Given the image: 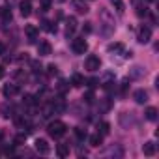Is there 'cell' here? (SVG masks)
<instances>
[{"mask_svg": "<svg viewBox=\"0 0 159 159\" xmlns=\"http://www.w3.org/2000/svg\"><path fill=\"white\" fill-rule=\"evenodd\" d=\"M30 67H32V71H34V73H41V69H43V67H41V64H39L38 60H32V62H30Z\"/></svg>", "mask_w": 159, "mask_h": 159, "instance_id": "d4e9b609", "label": "cell"}, {"mask_svg": "<svg viewBox=\"0 0 159 159\" xmlns=\"http://www.w3.org/2000/svg\"><path fill=\"white\" fill-rule=\"evenodd\" d=\"M98 129H99V131H98V133H99V135H103V137H105V135H109V133H111V125H109V124H107V122H101V124H99V125H98Z\"/></svg>", "mask_w": 159, "mask_h": 159, "instance_id": "ac0fdd59", "label": "cell"}, {"mask_svg": "<svg viewBox=\"0 0 159 159\" xmlns=\"http://www.w3.org/2000/svg\"><path fill=\"white\" fill-rule=\"evenodd\" d=\"M34 144H36V150H38L41 155H47V153L51 152V146H49V142H47L45 139H38Z\"/></svg>", "mask_w": 159, "mask_h": 159, "instance_id": "8992f818", "label": "cell"}, {"mask_svg": "<svg viewBox=\"0 0 159 159\" xmlns=\"http://www.w3.org/2000/svg\"><path fill=\"white\" fill-rule=\"evenodd\" d=\"M2 77H4V67L0 66V79H2Z\"/></svg>", "mask_w": 159, "mask_h": 159, "instance_id": "d590c367", "label": "cell"}, {"mask_svg": "<svg viewBox=\"0 0 159 159\" xmlns=\"http://www.w3.org/2000/svg\"><path fill=\"white\" fill-rule=\"evenodd\" d=\"M84 32H86V34H90V32H92V26H90V23H86V26H84Z\"/></svg>", "mask_w": 159, "mask_h": 159, "instance_id": "836d02e7", "label": "cell"}, {"mask_svg": "<svg viewBox=\"0 0 159 159\" xmlns=\"http://www.w3.org/2000/svg\"><path fill=\"white\" fill-rule=\"evenodd\" d=\"M75 30H77V19L75 17H67V21H66V34L69 36Z\"/></svg>", "mask_w": 159, "mask_h": 159, "instance_id": "4fadbf2b", "label": "cell"}, {"mask_svg": "<svg viewBox=\"0 0 159 159\" xmlns=\"http://www.w3.org/2000/svg\"><path fill=\"white\" fill-rule=\"evenodd\" d=\"M17 92H19V86H17V84H6V86L2 88V94H4L6 98H13Z\"/></svg>", "mask_w": 159, "mask_h": 159, "instance_id": "8fae6325", "label": "cell"}, {"mask_svg": "<svg viewBox=\"0 0 159 159\" xmlns=\"http://www.w3.org/2000/svg\"><path fill=\"white\" fill-rule=\"evenodd\" d=\"M84 101H86V103H94V92H88V94L84 96Z\"/></svg>", "mask_w": 159, "mask_h": 159, "instance_id": "f546056e", "label": "cell"}, {"mask_svg": "<svg viewBox=\"0 0 159 159\" xmlns=\"http://www.w3.org/2000/svg\"><path fill=\"white\" fill-rule=\"evenodd\" d=\"M41 28H45L47 32H56V25H52L49 21H41Z\"/></svg>", "mask_w": 159, "mask_h": 159, "instance_id": "603a6c76", "label": "cell"}, {"mask_svg": "<svg viewBox=\"0 0 159 159\" xmlns=\"http://www.w3.org/2000/svg\"><path fill=\"white\" fill-rule=\"evenodd\" d=\"M71 51H73L75 54H84V52L88 51V43L84 41V38L73 39V41H71Z\"/></svg>", "mask_w": 159, "mask_h": 159, "instance_id": "7a4b0ae2", "label": "cell"}, {"mask_svg": "<svg viewBox=\"0 0 159 159\" xmlns=\"http://www.w3.org/2000/svg\"><path fill=\"white\" fill-rule=\"evenodd\" d=\"M84 67H86L88 71H98V69L101 67V60H99L96 54H90V56H86V60H84Z\"/></svg>", "mask_w": 159, "mask_h": 159, "instance_id": "3957f363", "label": "cell"}, {"mask_svg": "<svg viewBox=\"0 0 159 159\" xmlns=\"http://www.w3.org/2000/svg\"><path fill=\"white\" fill-rule=\"evenodd\" d=\"M2 17H4V21H6V23H8V21H11V11L4 8V10H2Z\"/></svg>", "mask_w": 159, "mask_h": 159, "instance_id": "f1b7e54d", "label": "cell"}, {"mask_svg": "<svg viewBox=\"0 0 159 159\" xmlns=\"http://www.w3.org/2000/svg\"><path fill=\"white\" fill-rule=\"evenodd\" d=\"M137 15H139V17H148V15H150V11H148V8L139 6V8H137Z\"/></svg>", "mask_w": 159, "mask_h": 159, "instance_id": "4316f807", "label": "cell"}, {"mask_svg": "<svg viewBox=\"0 0 159 159\" xmlns=\"http://www.w3.org/2000/svg\"><path fill=\"white\" fill-rule=\"evenodd\" d=\"M47 75H49V77H54V75H58V67H56L54 64H49V66H47Z\"/></svg>", "mask_w": 159, "mask_h": 159, "instance_id": "484cf974", "label": "cell"}, {"mask_svg": "<svg viewBox=\"0 0 159 159\" xmlns=\"http://www.w3.org/2000/svg\"><path fill=\"white\" fill-rule=\"evenodd\" d=\"M56 155H58V157L69 155V146H67V144H58V146H56Z\"/></svg>", "mask_w": 159, "mask_h": 159, "instance_id": "2e32d148", "label": "cell"}, {"mask_svg": "<svg viewBox=\"0 0 159 159\" xmlns=\"http://www.w3.org/2000/svg\"><path fill=\"white\" fill-rule=\"evenodd\" d=\"M107 51H109V52H124V45H122V43H111V45L107 47Z\"/></svg>", "mask_w": 159, "mask_h": 159, "instance_id": "d6986e66", "label": "cell"}, {"mask_svg": "<svg viewBox=\"0 0 159 159\" xmlns=\"http://www.w3.org/2000/svg\"><path fill=\"white\" fill-rule=\"evenodd\" d=\"M71 4H73V8L77 10V13H83V15H84V13L90 11V8H88V4L84 2V0H73Z\"/></svg>", "mask_w": 159, "mask_h": 159, "instance_id": "52a82bcc", "label": "cell"}, {"mask_svg": "<svg viewBox=\"0 0 159 159\" xmlns=\"http://www.w3.org/2000/svg\"><path fill=\"white\" fill-rule=\"evenodd\" d=\"M142 153H144V155H148V157H152V155L155 153V144H153L152 140L144 142V146H142Z\"/></svg>", "mask_w": 159, "mask_h": 159, "instance_id": "5bb4252c", "label": "cell"}, {"mask_svg": "<svg viewBox=\"0 0 159 159\" xmlns=\"http://www.w3.org/2000/svg\"><path fill=\"white\" fill-rule=\"evenodd\" d=\"M101 142H103V135L96 133V135H92V137H90V144H92V146H99Z\"/></svg>", "mask_w": 159, "mask_h": 159, "instance_id": "44dd1931", "label": "cell"}, {"mask_svg": "<svg viewBox=\"0 0 159 159\" xmlns=\"http://www.w3.org/2000/svg\"><path fill=\"white\" fill-rule=\"evenodd\" d=\"M13 152H15L13 146H8V148H6V153H8V155H13Z\"/></svg>", "mask_w": 159, "mask_h": 159, "instance_id": "d6a6232c", "label": "cell"}, {"mask_svg": "<svg viewBox=\"0 0 159 159\" xmlns=\"http://www.w3.org/2000/svg\"><path fill=\"white\" fill-rule=\"evenodd\" d=\"M4 51H6V47H4V43L0 41V54H4Z\"/></svg>", "mask_w": 159, "mask_h": 159, "instance_id": "e575fe53", "label": "cell"}, {"mask_svg": "<svg viewBox=\"0 0 159 159\" xmlns=\"http://www.w3.org/2000/svg\"><path fill=\"white\" fill-rule=\"evenodd\" d=\"M25 140H26V135L25 133H19V135L13 137V146H21V144H25Z\"/></svg>", "mask_w": 159, "mask_h": 159, "instance_id": "ffe728a7", "label": "cell"}, {"mask_svg": "<svg viewBox=\"0 0 159 159\" xmlns=\"http://www.w3.org/2000/svg\"><path fill=\"white\" fill-rule=\"evenodd\" d=\"M112 2V6H114V10L118 11V13H124V10H125V6H124V2L122 0H111Z\"/></svg>", "mask_w": 159, "mask_h": 159, "instance_id": "7402d4cb", "label": "cell"}, {"mask_svg": "<svg viewBox=\"0 0 159 159\" xmlns=\"http://www.w3.org/2000/svg\"><path fill=\"white\" fill-rule=\"evenodd\" d=\"M66 124L64 122H60V120H54V122H51L49 125H47V131H49V135L52 137V139H60V137H64L66 135Z\"/></svg>", "mask_w": 159, "mask_h": 159, "instance_id": "6da1fadb", "label": "cell"}, {"mask_svg": "<svg viewBox=\"0 0 159 159\" xmlns=\"http://www.w3.org/2000/svg\"><path fill=\"white\" fill-rule=\"evenodd\" d=\"M51 51H52V47H51L49 41H39V43H38V54H39V56H49Z\"/></svg>", "mask_w": 159, "mask_h": 159, "instance_id": "ba28073f", "label": "cell"}, {"mask_svg": "<svg viewBox=\"0 0 159 159\" xmlns=\"http://www.w3.org/2000/svg\"><path fill=\"white\" fill-rule=\"evenodd\" d=\"M19 10H21L23 17H30L32 15V4H30V0H23V2L19 4Z\"/></svg>", "mask_w": 159, "mask_h": 159, "instance_id": "9c48e42d", "label": "cell"}, {"mask_svg": "<svg viewBox=\"0 0 159 159\" xmlns=\"http://www.w3.org/2000/svg\"><path fill=\"white\" fill-rule=\"evenodd\" d=\"M25 32H26V36H28V41H30V43H36L38 34H39V28H38V26H34V25H26Z\"/></svg>", "mask_w": 159, "mask_h": 159, "instance_id": "5b68a950", "label": "cell"}, {"mask_svg": "<svg viewBox=\"0 0 159 159\" xmlns=\"http://www.w3.org/2000/svg\"><path fill=\"white\" fill-rule=\"evenodd\" d=\"M15 77L19 79V81H26V73H25V71H17Z\"/></svg>", "mask_w": 159, "mask_h": 159, "instance_id": "4dcf8cb0", "label": "cell"}, {"mask_svg": "<svg viewBox=\"0 0 159 159\" xmlns=\"http://www.w3.org/2000/svg\"><path fill=\"white\" fill-rule=\"evenodd\" d=\"M133 98H135L137 103H146V101H148V92H146L144 88H139V90H135Z\"/></svg>", "mask_w": 159, "mask_h": 159, "instance_id": "30bf717a", "label": "cell"}, {"mask_svg": "<svg viewBox=\"0 0 159 159\" xmlns=\"http://www.w3.org/2000/svg\"><path fill=\"white\" fill-rule=\"evenodd\" d=\"M25 103L26 105H30V107H34V105H38L39 103V99H38V96H32V94H25Z\"/></svg>", "mask_w": 159, "mask_h": 159, "instance_id": "e0dca14e", "label": "cell"}, {"mask_svg": "<svg viewBox=\"0 0 159 159\" xmlns=\"http://www.w3.org/2000/svg\"><path fill=\"white\" fill-rule=\"evenodd\" d=\"M144 116H146V120L155 122V120H157V109H155V107H148L146 112H144Z\"/></svg>", "mask_w": 159, "mask_h": 159, "instance_id": "9a60e30c", "label": "cell"}, {"mask_svg": "<svg viewBox=\"0 0 159 159\" xmlns=\"http://www.w3.org/2000/svg\"><path fill=\"white\" fill-rule=\"evenodd\" d=\"M41 11H49L51 10V6H52V2H51V0H41Z\"/></svg>", "mask_w": 159, "mask_h": 159, "instance_id": "83f0119b", "label": "cell"}, {"mask_svg": "<svg viewBox=\"0 0 159 159\" xmlns=\"http://www.w3.org/2000/svg\"><path fill=\"white\" fill-rule=\"evenodd\" d=\"M83 84H84V77H83L81 73H73V75H71V86L81 88Z\"/></svg>", "mask_w": 159, "mask_h": 159, "instance_id": "7c38bea8", "label": "cell"}, {"mask_svg": "<svg viewBox=\"0 0 159 159\" xmlns=\"http://www.w3.org/2000/svg\"><path fill=\"white\" fill-rule=\"evenodd\" d=\"M139 43H142V45H146L150 39H152V28L150 26H142L140 30H139Z\"/></svg>", "mask_w": 159, "mask_h": 159, "instance_id": "277c9868", "label": "cell"}, {"mask_svg": "<svg viewBox=\"0 0 159 159\" xmlns=\"http://www.w3.org/2000/svg\"><path fill=\"white\" fill-rule=\"evenodd\" d=\"M58 2H66V0H58Z\"/></svg>", "mask_w": 159, "mask_h": 159, "instance_id": "74e56055", "label": "cell"}, {"mask_svg": "<svg viewBox=\"0 0 159 159\" xmlns=\"http://www.w3.org/2000/svg\"><path fill=\"white\" fill-rule=\"evenodd\" d=\"M86 83H88V86H90V88H94V86H98V79H94V77H92V79H88Z\"/></svg>", "mask_w": 159, "mask_h": 159, "instance_id": "1f68e13d", "label": "cell"}, {"mask_svg": "<svg viewBox=\"0 0 159 159\" xmlns=\"http://www.w3.org/2000/svg\"><path fill=\"white\" fill-rule=\"evenodd\" d=\"M146 2H155V0H146Z\"/></svg>", "mask_w": 159, "mask_h": 159, "instance_id": "8d00e7d4", "label": "cell"}, {"mask_svg": "<svg viewBox=\"0 0 159 159\" xmlns=\"http://www.w3.org/2000/svg\"><path fill=\"white\" fill-rule=\"evenodd\" d=\"M75 137H77L79 140H84V139H86V131H84L83 127H75Z\"/></svg>", "mask_w": 159, "mask_h": 159, "instance_id": "cb8c5ba5", "label": "cell"}]
</instances>
